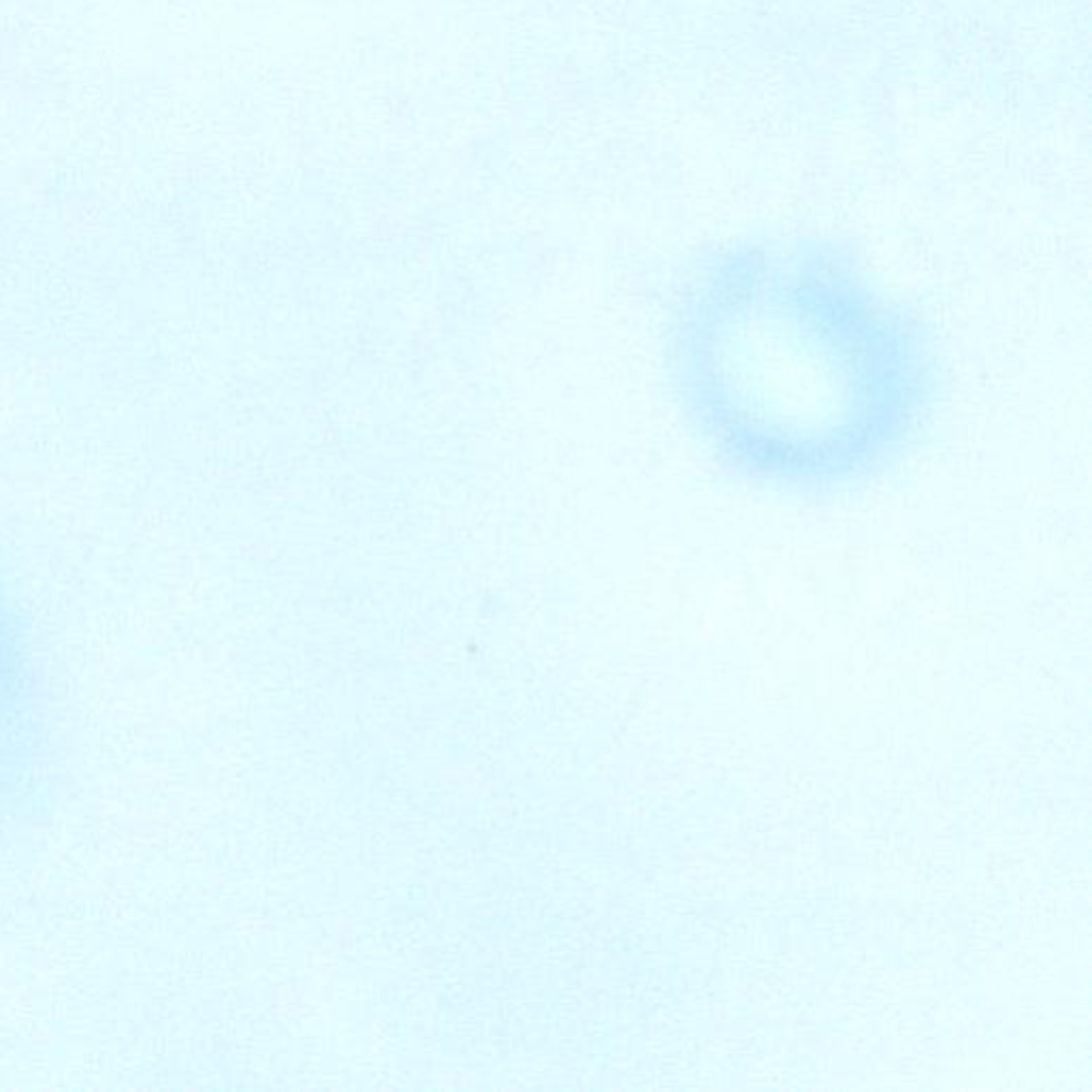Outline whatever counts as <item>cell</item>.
<instances>
[{
	"label": "cell",
	"instance_id": "cell-1",
	"mask_svg": "<svg viewBox=\"0 0 1092 1092\" xmlns=\"http://www.w3.org/2000/svg\"><path fill=\"white\" fill-rule=\"evenodd\" d=\"M670 382L713 466L832 500L897 468L933 423V331L852 252L818 237L698 252L670 282Z\"/></svg>",
	"mask_w": 1092,
	"mask_h": 1092
}]
</instances>
